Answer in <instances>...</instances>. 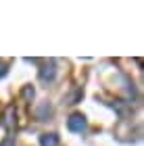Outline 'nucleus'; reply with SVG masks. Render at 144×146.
I'll list each match as a JSON object with an SVG mask.
<instances>
[{
    "label": "nucleus",
    "mask_w": 144,
    "mask_h": 146,
    "mask_svg": "<svg viewBox=\"0 0 144 146\" xmlns=\"http://www.w3.org/2000/svg\"><path fill=\"white\" fill-rule=\"evenodd\" d=\"M67 127L71 131H84V129H86V119H84V115L73 113V115L69 117V121H67Z\"/></svg>",
    "instance_id": "obj_1"
},
{
    "label": "nucleus",
    "mask_w": 144,
    "mask_h": 146,
    "mask_svg": "<svg viewBox=\"0 0 144 146\" xmlns=\"http://www.w3.org/2000/svg\"><path fill=\"white\" fill-rule=\"evenodd\" d=\"M40 146H58V136L56 134H44L40 138Z\"/></svg>",
    "instance_id": "obj_2"
},
{
    "label": "nucleus",
    "mask_w": 144,
    "mask_h": 146,
    "mask_svg": "<svg viewBox=\"0 0 144 146\" xmlns=\"http://www.w3.org/2000/svg\"><path fill=\"white\" fill-rule=\"evenodd\" d=\"M40 77L42 79H52V77H54V63H52V61H50V65H46V67L40 71Z\"/></svg>",
    "instance_id": "obj_3"
},
{
    "label": "nucleus",
    "mask_w": 144,
    "mask_h": 146,
    "mask_svg": "<svg viewBox=\"0 0 144 146\" xmlns=\"http://www.w3.org/2000/svg\"><path fill=\"white\" fill-rule=\"evenodd\" d=\"M0 146H13V138L9 136V138H6V140H4L2 144H0Z\"/></svg>",
    "instance_id": "obj_4"
},
{
    "label": "nucleus",
    "mask_w": 144,
    "mask_h": 146,
    "mask_svg": "<svg viewBox=\"0 0 144 146\" xmlns=\"http://www.w3.org/2000/svg\"><path fill=\"white\" fill-rule=\"evenodd\" d=\"M4 73H6V65H4L2 61H0V77H2V75H4Z\"/></svg>",
    "instance_id": "obj_5"
}]
</instances>
